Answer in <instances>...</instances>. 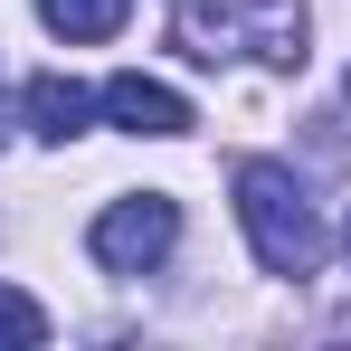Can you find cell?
<instances>
[{"instance_id": "277c9868", "label": "cell", "mask_w": 351, "mask_h": 351, "mask_svg": "<svg viewBox=\"0 0 351 351\" xmlns=\"http://www.w3.org/2000/svg\"><path fill=\"white\" fill-rule=\"evenodd\" d=\"M105 123H123V133H152V143H171V133H190V105H180L162 76H143V66H123V76H105Z\"/></svg>"}, {"instance_id": "8992f818", "label": "cell", "mask_w": 351, "mask_h": 351, "mask_svg": "<svg viewBox=\"0 0 351 351\" xmlns=\"http://www.w3.org/2000/svg\"><path fill=\"white\" fill-rule=\"evenodd\" d=\"M38 19L58 29L66 48H86V38H114L123 19H133V0H38Z\"/></svg>"}, {"instance_id": "ba28073f", "label": "cell", "mask_w": 351, "mask_h": 351, "mask_svg": "<svg viewBox=\"0 0 351 351\" xmlns=\"http://www.w3.org/2000/svg\"><path fill=\"white\" fill-rule=\"evenodd\" d=\"M0 133H10V114H0Z\"/></svg>"}, {"instance_id": "30bf717a", "label": "cell", "mask_w": 351, "mask_h": 351, "mask_svg": "<svg viewBox=\"0 0 351 351\" xmlns=\"http://www.w3.org/2000/svg\"><path fill=\"white\" fill-rule=\"evenodd\" d=\"M342 86H351V76H342Z\"/></svg>"}, {"instance_id": "6da1fadb", "label": "cell", "mask_w": 351, "mask_h": 351, "mask_svg": "<svg viewBox=\"0 0 351 351\" xmlns=\"http://www.w3.org/2000/svg\"><path fill=\"white\" fill-rule=\"evenodd\" d=\"M237 219H247V247H256V266L266 276H313L323 266V219H313V199H304V180L285 162H237Z\"/></svg>"}, {"instance_id": "9c48e42d", "label": "cell", "mask_w": 351, "mask_h": 351, "mask_svg": "<svg viewBox=\"0 0 351 351\" xmlns=\"http://www.w3.org/2000/svg\"><path fill=\"white\" fill-rule=\"evenodd\" d=\"M342 247H351V228H342Z\"/></svg>"}, {"instance_id": "52a82bcc", "label": "cell", "mask_w": 351, "mask_h": 351, "mask_svg": "<svg viewBox=\"0 0 351 351\" xmlns=\"http://www.w3.org/2000/svg\"><path fill=\"white\" fill-rule=\"evenodd\" d=\"M38 342H48V313L19 285H0V351H38Z\"/></svg>"}, {"instance_id": "5b68a950", "label": "cell", "mask_w": 351, "mask_h": 351, "mask_svg": "<svg viewBox=\"0 0 351 351\" xmlns=\"http://www.w3.org/2000/svg\"><path fill=\"white\" fill-rule=\"evenodd\" d=\"M19 114H29V133H38V143H76V133H86V114H95V95H86L76 76H29Z\"/></svg>"}, {"instance_id": "3957f363", "label": "cell", "mask_w": 351, "mask_h": 351, "mask_svg": "<svg viewBox=\"0 0 351 351\" xmlns=\"http://www.w3.org/2000/svg\"><path fill=\"white\" fill-rule=\"evenodd\" d=\"M171 237H180V209L162 190H133V199H105V209H95L86 256H95L105 276H152V266L171 256Z\"/></svg>"}, {"instance_id": "7a4b0ae2", "label": "cell", "mask_w": 351, "mask_h": 351, "mask_svg": "<svg viewBox=\"0 0 351 351\" xmlns=\"http://www.w3.org/2000/svg\"><path fill=\"white\" fill-rule=\"evenodd\" d=\"M180 48L190 58H266L304 66V0H180Z\"/></svg>"}]
</instances>
